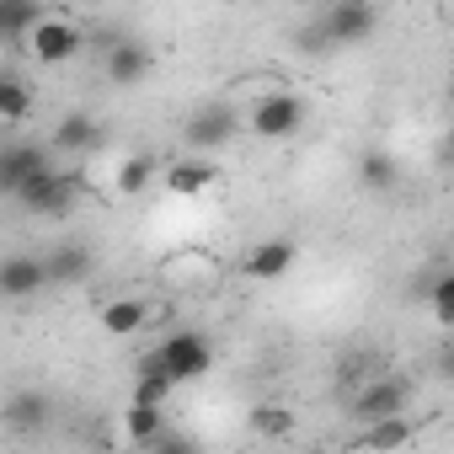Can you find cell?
<instances>
[{"mask_svg": "<svg viewBox=\"0 0 454 454\" xmlns=\"http://www.w3.org/2000/svg\"><path fill=\"white\" fill-rule=\"evenodd\" d=\"M443 160H454V129H449V139H443Z\"/></svg>", "mask_w": 454, "mask_h": 454, "instance_id": "obj_26", "label": "cell"}, {"mask_svg": "<svg viewBox=\"0 0 454 454\" xmlns=\"http://www.w3.org/2000/svg\"><path fill=\"white\" fill-rule=\"evenodd\" d=\"M401 411H406V380H374L353 401V417L358 422H380V417H401Z\"/></svg>", "mask_w": 454, "mask_h": 454, "instance_id": "obj_9", "label": "cell"}, {"mask_svg": "<svg viewBox=\"0 0 454 454\" xmlns=\"http://www.w3.org/2000/svg\"><path fill=\"white\" fill-rule=\"evenodd\" d=\"M145 321H150V310H145L139 300H113V305L102 310V332H113V337H134Z\"/></svg>", "mask_w": 454, "mask_h": 454, "instance_id": "obj_17", "label": "cell"}, {"mask_svg": "<svg viewBox=\"0 0 454 454\" xmlns=\"http://www.w3.org/2000/svg\"><path fill=\"white\" fill-rule=\"evenodd\" d=\"M252 134H262V139H289V134H300V123H305V97H294V91H268V97H257V107H252Z\"/></svg>", "mask_w": 454, "mask_h": 454, "instance_id": "obj_3", "label": "cell"}, {"mask_svg": "<svg viewBox=\"0 0 454 454\" xmlns=\"http://www.w3.org/2000/svg\"><path fill=\"white\" fill-rule=\"evenodd\" d=\"M406 438H411L406 417H380V422H374V427L364 433V443H369V449H401Z\"/></svg>", "mask_w": 454, "mask_h": 454, "instance_id": "obj_22", "label": "cell"}, {"mask_svg": "<svg viewBox=\"0 0 454 454\" xmlns=\"http://www.w3.org/2000/svg\"><path fill=\"white\" fill-rule=\"evenodd\" d=\"M150 176H155V160H150V155H129V160L118 166V192H123V198H139V192L150 187Z\"/></svg>", "mask_w": 454, "mask_h": 454, "instance_id": "obj_21", "label": "cell"}, {"mask_svg": "<svg viewBox=\"0 0 454 454\" xmlns=\"http://www.w3.org/2000/svg\"><path fill=\"white\" fill-rule=\"evenodd\" d=\"M6 422H12L17 433H33V427H43V422H49V401H43L38 390H27V395H12V406H6Z\"/></svg>", "mask_w": 454, "mask_h": 454, "instance_id": "obj_18", "label": "cell"}, {"mask_svg": "<svg viewBox=\"0 0 454 454\" xmlns=\"http://www.w3.org/2000/svg\"><path fill=\"white\" fill-rule=\"evenodd\" d=\"M155 353H160V369H166L176 385H192V380H203V374L214 369V348H208L198 332H171Z\"/></svg>", "mask_w": 454, "mask_h": 454, "instance_id": "obj_2", "label": "cell"}, {"mask_svg": "<svg viewBox=\"0 0 454 454\" xmlns=\"http://www.w3.org/2000/svg\"><path fill=\"white\" fill-rule=\"evenodd\" d=\"M187 145L198 150V155H208V150H219V145H231L236 139V113L224 107V102H208V107H198L192 118H187Z\"/></svg>", "mask_w": 454, "mask_h": 454, "instance_id": "obj_6", "label": "cell"}, {"mask_svg": "<svg viewBox=\"0 0 454 454\" xmlns=\"http://www.w3.org/2000/svg\"><path fill=\"white\" fill-rule=\"evenodd\" d=\"M43 262H49V284H81L91 273V252L86 247H54Z\"/></svg>", "mask_w": 454, "mask_h": 454, "instance_id": "obj_15", "label": "cell"}, {"mask_svg": "<svg viewBox=\"0 0 454 454\" xmlns=\"http://www.w3.org/2000/svg\"><path fill=\"white\" fill-rule=\"evenodd\" d=\"M160 406H150V401H129V438L134 443H155L160 438Z\"/></svg>", "mask_w": 454, "mask_h": 454, "instance_id": "obj_20", "label": "cell"}, {"mask_svg": "<svg viewBox=\"0 0 454 454\" xmlns=\"http://www.w3.org/2000/svg\"><path fill=\"white\" fill-rule=\"evenodd\" d=\"M38 22H43L38 0H0V33H6V38H33Z\"/></svg>", "mask_w": 454, "mask_h": 454, "instance_id": "obj_16", "label": "cell"}, {"mask_svg": "<svg viewBox=\"0 0 454 454\" xmlns=\"http://www.w3.org/2000/svg\"><path fill=\"white\" fill-rule=\"evenodd\" d=\"M294 257H300V247H294L289 236H268V241H257V252L247 257V273H252L257 284H278V278L294 268Z\"/></svg>", "mask_w": 454, "mask_h": 454, "instance_id": "obj_8", "label": "cell"}, {"mask_svg": "<svg viewBox=\"0 0 454 454\" xmlns=\"http://www.w3.org/2000/svg\"><path fill=\"white\" fill-rule=\"evenodd\" d=\"M252 427H257L262 438H284V433H289V411H284V406H257V411H252Z\"/></svg>", "mask_w": 454, "mask_h": 454, "instance_id": "obj_24", "label": "cell"}, {"mask_svg": "<svg viewBox=\"0 0 454 454\" xmlns=\"http://www.w3.org/2000/svg\"><path fill=\"white\" fill-rule=\"evenodd\" d=\"M358 182H364L369 192H390V187L401 182V160H395L390 150H380V145H374V150H364V155H358Z\"/></svg>", "mask_w": 454, "mask_h": 454, "instance_id": "obj_14", "label": "cell"}, {"mask_svg": "<svg viewBox=\"0 0 454 454\" xmlns=\"http://www.w3.org/2000/svg\"><path fill=\"white\" fill-rule=\"evenodd\" d=\"M214 182H219V171H214V160H203V155H182V160L166 166L171 198H198V192H208Z\"/></svg>", "mask_w": 454, "mask_h": 454, "instance_id": "obj_11", "label": "cell"}, {"mask_svg": "<svg viewBox=\"0 0 454 454\" xmlns=\"http://www.w3.org/2000/svg\"><path fill=\"white\" fill-rule=\"evenodd\" d=\"M38 171H49L43 145H12L6 155H0V187H6V192H17L22 182H33Z\"/></svg>", "mask_w": 454, "mask_h": 454, "instance_id": "obj_13", "label": "cell"}, {"mask_svg": "<svg viewBox=\"0 0 454 454\" xmlns=\"http://www.w3.org/2000/svg\"><path fill=\"white\" fill-rule=\"evenodd\" d=\"M427 305H433V321L438 326H454V273H438L427 284Z\"/></svg>", "mask_w": 454, "mask_h": 454, "instance_id": "obj_23", "label": "cell"}, {"mask_svg": "<svg viewBox=\"0 0 454 454\" xmlns=\"http://www.w3.org/2000/svg\"><path fill=\"white\" fill-rule=\"evenodd\" d=\"M438 374H443V380H449V385H454V342H449V348H443V353H438Z\"/></svg>", "mask_w": 454, "mask_h": 454, "instance_id": "obj_25", "label": "cell"}, {"mask_svg": "<svg viewBox=\"0 0 454 454\" xmlns=\"http://www.w3.org/2000/svg\"><path fill=\"white\" fill-rule=\"evenodd\" d=\"M54 150H65V155H91V150H102V123H97L91 113H65V118L54 123Z\"/></svg>", "mask_w": 454, "mask_h": 454, "instance_id": "obj_10", "label": "cell"}, {"mask_svg": "<svg viewBox=\"0 0 454 454\" xmlns=\"http://www.w3.org/2000/svg\"><path fill=\"white\" fill-rule=\"evenodd\" d=\"M27 43H33V59L38 65H70L81 54V27L65 22V17H43Z\"/></svg>", "mask_w": 454, "mask_h": 454, "instance_id": "obj_5", "label": "cell"}, {"mask_svg": "<svg viewBox=\"0 0 454 454\" xmlns=\"http://www.w3.org/2000/svg\"><path fill=\"white\" fill-rule=\"evenodd\" d=\"M33 113V91L17 81V75H0V118L6 123H22Z\"/></svg>", "mask_w": 454, "mask_h": 454, "instance_id": "obj_19", "label": "cell"}, {"mask_svg": "<svg viewBox=\"0 0 454 454\" xmlns=\"http://www.w3.org/2000/svg\"><path fill=\"white\" fill-rule=\"evenodd\" d=\"M102 70H107L113 86H139V81L155 70V54H150L139 38H118V43L107 49V65H102Z\"/></svg>", "mask_w": 454, "mask_h": 454, "instance_id": "obj_7", "label": "cell"}, {"mask_svg": "<svg viewBox=\"0 0 454 454\" xmlns=\"http://www.w3.org/2000/svg\"><path fill=\"white\" fill-rule=\"evenodd\" d=\"M43 284H49V262L43 257H12L6 268H0V294L6 300H33Z\"/></svg>", "mask_w": 454, "mask_h": 454, "instance_id": "obj_12", "label": "cell"}, {"mask_svg": "<svg viewBox=\"0 0 454 454\" xmlns=\"http://www.w3.org/2000/svg\"><path fill=\"white\" fill-rule=\"evenodd\" d=\"M12 198H17L27 214H65V208L75 203V182H70V176H59V171L49 166V171H38L33 182H22Z\"/></svg>", "mask_w": 454, "mask_h": 454, "instance_id": "obj_4", "label": "cell"}, {"mask_svg": "<svg viewBox=\"0 0 454 454\" xmlns=\"http://www.w3.org/2000/svg\"><path fill=\"white\" fill-rule=\"evenodd\" d=\"M316 27L326 33V43H332V49H348V43H369V38H374L380 12L369 6V0H332L326 17H321Z\"/></svg>", "mask_w": 454, "mask_h": 454, "instance_id": "obj_1", "label": "cell"}]
</instances>
